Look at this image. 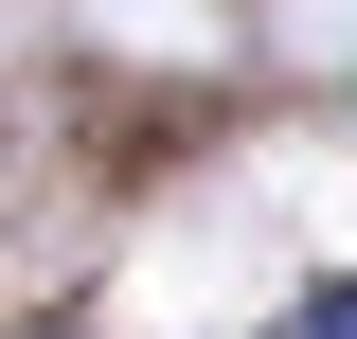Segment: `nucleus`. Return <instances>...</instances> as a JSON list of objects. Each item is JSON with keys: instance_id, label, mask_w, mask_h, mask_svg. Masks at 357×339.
I'll list each match as a JSON object with an SVG mask.
<instances>
[{"instance_id": "nucleus-1", "label": "nucleus", "mask_w": 357, "mask_h": 339, "mask_svg": "<svg viewBox=\"0 0 357 339\" xmlns=\"http://www.w3.org/2000/svg\"><path fill=\"white\" fill-rule=\"evenodd\" d=\"M268 339H357V268H340V286H304V303H286Z\"/></svg>"}, {"instance_id": "nucleus-2", "label": "nucleus", "mask_w": 357, "mask_h": 339, "mask_svg": "<svg viewBox=\"0 0 357 339\" xmlns=\"http://www.w3.org/2000/svg\"><path fill=\"white\" fill-rule=\"evenodd\" d=\"M36 339H72V322H36Z\"/></svg>"}]
</instances>
